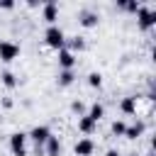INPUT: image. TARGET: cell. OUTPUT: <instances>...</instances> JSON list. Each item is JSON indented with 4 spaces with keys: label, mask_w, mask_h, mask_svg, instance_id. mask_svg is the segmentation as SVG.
Returning <instances> with one entry per match:
<instances>
[{
    "label": "cell",
    "mask_w": 156,
    "mask_h": 156,
    "mask_svg": "<svg viewBox=\"0 0 156 156\" xmlns=\"http://www.w3.org/2000/svg\"><path fill=\"white\" fill-rule=\"evenodd\" d=\"M44 44H46L49 49H54V51H61L63 44H66V34H63V29H61L58 24H49V27L44 29Z\"/></svg>",
    "instance_id": "6da1fadb"
},
{
    "label": "cell",
    "mask_w": 156,
    "mask_h": 156,
    "mask_svg": "<svg viewBox=\"0 0 156 156\" xmlns=\"http://www.w3.org/2000/svg\"><path fill=\"white\" fill-rule=\"evenodd\" d=\"M136 24L141 32H149L156 27V10L154 7H146V5H139L136 10Z\"/></svg>",
    "instance_id": "7a4b0ae2"
},
{
    "label": "cell",
    "mask_w": 156,
    "mask_h": 156,
    "mask_svg": "<svg viewBox=\"0 0 156 156\" xmlns=\"http://www.w3.org/2000/svg\"><path fill=\"white\" fill-rule=\"evenodd\" d=\"M7 146H10L12 156H27V134L24 132H12L10 139H7Z\"/></svg>",
    "instance_id": "3957f363"
},
{
    "label": "cell",
    "mask_w": 156,
    "mask_h": 156,
    "mask_svg": "<svg viewBox=\"0 0 156 156\" xmlns=\"http://www.w3.org/2000/svg\"><path fill=\"white\" fill-rule=\"evenodd\" d=\"M20 56V44L10 41V39H0V61L2 63H12Z\"/></svg>",
    "instance_id": "277c9868"
},
{
    "label": "cell",
    "mask_w": 156,
    "mask_h": 156,
    "mask_svg": "<svg viewBox=\"0 0 156 156\" xmlns=\"http://www.w3.org/2000/svg\"><path fill=\"white\" fill-rule=\"evenodd\" d=\"M98 22H100V12H98V10H93V7L78 10V24H80V27L90 29V27H98Z\"/></svg>",
    "instance_id": "5b68a950"
},
{
    "label": "cell",
    "mask_w": 156,
    "mask_h": 156,
    "mask_svg": "<svg viewBox=\"0 0 156 156\" xmlns=\"http://www.w3.org/2000/svg\"><path fill=\"white\" fill-rule=\"evenodd\" d=\"M49 136H51V129H49L46 124H37V127L27 134V139H32V141H34V146H44Z\"/></svg>",
    "instance_id": "8992f818"
},
{
    "label": "cell",
    "mask_w": 156,
    "mask_h": 156,
    "mask_svg": "<svg viewBox=\"0 0 156 156\" xmlns=\"http://www.w3.org/2000/svg\"><path fill=\"white\" fill-rule=\"evenodd\" d=\"M41 20H44L46 24H56V20H58V5H56L54 0H46V2L41 5Z\"/></svg>",
    "instance_id": "52a82bcc"
},
{
    "label": "cell",
    "mask_w": 156,
    "mask_h": 156,
    "mask_svg": "<svg viewBox=\"0 0 156 156\" xmlns=\"http://www.w3.org/2000/svg\"><path fill=\"white\" fill-rule=\"evenodd\" d=\"M93 151H95V141H93L90 136L78 139L76 146H73V154H76V156H93Z\"/></svg>",
    "instance_id": "ba28073f"
},
{
    "label": "cell",
    "mask_w": 156,
    "mask_h": 156,
    "mask_svg": "<svg viewBox=\"0 0 156 156\" xmlns=\"http://www.w3.org/2000/svg\"><path fill=\"white\" fill-rule=\"evenodd\" d=\"M58 54V68L61 71H73V66H76V54H71L68 49H61V51H56Z\"/></svg>",
    "instance_id": "9c48e42d"
},
{
    "label": "cell",
    "mask_w": 156,
    "mask_h": 156,
    "mask_svg": "<svg viewBox=\"0 0 156 156\" xmlns=\"http://www.w3.org/2000/svg\"><path fill=\"white\" fill-rule=\"evenodd\" d=\"M136 95H127V98H122L119 100V112L124 115V117H134L136 115Z\"/></svg>",
    "instance_id": "30bf717a"
},
{
    "label": "cell",
    "mask_w": 156,
    "mask_h": 156,
    "mask_svg": "<svg viewBox=\"0 0 156 156\" xmlns=\"http://www.w3.org/2000/svg\"><path fill=\"white\" fill-rule=\"evenodd\" d=\"M144 132H146V122H144V119H134L132 124H127L124 136H127V139H139Z\"/></svg>",
    "instance_id": "8fae6325"
},
{
    "label": "cell",
    "mask_w": 156,
    "mask_h": 156,
    "mask_svg": "<svg viewBox=\"0 0 156 156\" xmlns=\"http://www.w3.org/2000/svg\"><path fill=\"white\" fill-rule=\"evenodd\" d=\"M88 46V41H85V37H66V44H63V49H68L71 54H76V51H83Z\"/></svg>",
    "instance_id": "7c38bea8"
},
{
    "label": "cell",
    "mask_w": 156,
    "mask_h": 156,
    "mask_svg": "<svg viewBox=\"0 0 156 156\" xmlns=\"http://www.w3.org/2000/svg\"><path fill=\"white\" fill-rule=\"evenodd\" d=\"M95 129H98V122H93V119H90L88 115L78 117V132H80V134L90 136V134H95Z\"/></svg>",
    "instance_id": "4fadbf2b"
},
{
    "label": "cell",
    "mask_w": 156,
    "mask_h": 156,
    "mask_svg": "<svg viewBox=\"0 0 156 156\" xmlns=\"http://www.w3.org/2000/svg\"><path fill=\"white\" fill-rule=\"evenodd\" d=\"M44 156H61V141H58V136H49L46 139V144H44Z\"/></svg>",
    "instance_id": "5bb4252c"
},
{
    "label": "cell",
    "mask_w": 156,
    "mask_h": 156,
    "mask_svg": "<svg viewBox=\"0 0 156 156\" xmlns=\"http://www.w3.org/2000/svg\"><path fill=\"white\" fill-rule=\"evenodd\" d=\"M56 83H58V88H68V85H73V83H76V71H58Z\"/></svg>",
    "instance_id": "9a60e30c"
},
{
    "label": "cell",
    "mask_w": 156,
    "mask_h": 156,
    "mask_svg": "<svg viewBox=\"0 0 156 156\" xmlns=\"http://www.w3.org/2000/svg\"><path fill=\"white\" fill-rule=\"evenodd\" d=\"M0 83H2L7 90H12V88H17V85H20L17 76H15L12 71H7V68H5V71H0Z\"/></svg>",
    "instance_id": "2e32d148"
},
{
    "label": "cell",
    "mask_w": 156,
    "mask_h": 156,
    "mask_svg": "<svg viewBox=\"0 0 156 156\" xmlns=\"http://www.w3.org/2000/svg\"><path fill=\"white\" fill-rule=\"evenodd\" d=\"M93 122H100L102 117H105V105L102 102H90V107H88V112H85Z\"/></svg>",
    "instance_id": "e0dca14e"
},
{
    "label": "cell",
    "mask_w": 156,
    "mask_h": 156,
    "mask_svg": "<svg viewBox=\"0 0 156 156\" xmlns=\"http://www.w3.org/2000/svg\"><path fill=\"white\" fill-rule=\"evenodd\" d=\"M71 112L78 115V117H83V115L88 112V105H85L83 100H73V102H71Z\"/></svg>",
    "instance_id": "ac0fdd59"
},
{
    "label": "cell",
    "mask_w": 156,
    "mask_h": 156,
    "mask_svg": "<svg viewBox=\"0 0 156 156\" xmlns=\"http://www.w3.org/2000/svg\"><path fill=\"white\" fill-rule=\"evenodd\" d=\"M122 10H127V12H132V15H136V10H139V2L136 0H119L117 2Z\"/></svg>",
    "instance_id": "d6986e66"
},
{
    "label": "cell",
    "mask_w": 156,
    "mask_h": 156,
    "mask_svg": "<svg viewBox=\"0 0 156 156\" xmlns=\"http://www.w3.org/2000/svg\"><path fill=\"white\" fill-rule=\"evenodd\" d=\"M85 80H88V85H90V88H100V85H102V73L93 71V73H88V78H85Z\"/></svg>",
    "instance_id": "ffe728a7"
},
{
    "label": "cell",
    "mask_w": 156,
    "mask_h": 156,
    "mask_svg": "<svg viewBox=\"0 0 156 156\" xmlns=\"http://www.w3.org/2000/svg\"><path fill=\"white\" fill-rule=\"evenodd\" d=\"M124 129H127V122H122V119H115L112 122V134L115 136H124Z\"/></svg>",
    "instance_id": "44dd1931"
},
{
    "label": "cell",
    "mask_w": 156,
    "mask_h": 156,
    "mask_svg": "<svg viewBox=\"0 0 156 156\" xmlns=\"http://www.w3.org/2000/svg\"><path fill=\"white\" fill-rule=\"evenodd\" d=\"M12 7H15L12 0H0V10H12Z\"/></svg>",
    "instance_id": "7402d4cb"
},
{
    "label": "cell",
    "mask_w": 156,
    "mask_h": 156,
    "mask_svg": "<svg viewBox=\"0 0 156 156\" xmlns=\"http://www.w3.org/2000/svg\"><path fill=\"white\" fill-rule=\"evenodd\" d=\"M12 105H15V102H12V98H2V107H5V110H10Z\"/></svg>",
    "instance_id": "603a6c76"
},
{
    "label": "cell",
    "mask_w": 156,
    "mask_h": 156,
    "mask_svg": "<svg viewBox=\"0 0 156 156\" xmlns=\"http://www.w3.org/2000/svg\"><path fill=\"white\" fill-rule=\"evenodd\" d=\"M105 156H119V151H117V149H110V151H107Z\"/></svg>",
    "instance_id": "cb8c5ba5"
},
{
    "label": "cell",
    "mask_w": 156,
    "mask_h": 156,
    "mask_svg": "<svg viewBox=\"0 0 156 156\" xmlns=\"http://www.w3.org/2000/svg\"><path fill=\"white\" fill-rule=\"evenodd\" d=\"M146 156H154V149H149V151H146Z\"/></svg>",
    "instance_id": "d4e9b609"
},
{
    "label": "cell",
    "mask_w": 156,
    "mask_h": 156,
    "mask_svg": "<svg viewBox=\"0 0 156 156\" xmlns=\"http://www.w3.org/2000/svg\"><path fill=\"white\" fill-rule=\"evenodd\" d=\"M129 156H136V154H129Z\"/></svg>",
    "instance_id": "484cf974"
}]
</instances>
